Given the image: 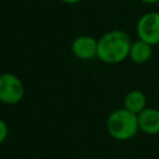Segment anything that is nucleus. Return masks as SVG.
<instances>
[{
  "instance_id": "20e7f679",
  "label": "nucleus",
  "mask_w": 159,
  "mask_h": 159,
  "mask_svg": "<svg viewBox=\"0 0 159 159\" xmlns=\"http://www.w3.org/2000/svg\"><path fill=\"white\" fill-rule=\"evenodd\" d=\"M138 39L155 46L159 45V11L143 14L137 22Z\"/></svg>"
},
{
  "instance_id": "39448f33",
  "label": "nucleus",
  "mask_w": 159,
  "mask_h": 159,
  "mask_svg": "<svg viewBox=\"0 0 159 159\" xmlns=\"http://www.w3.org/2000/svg\"><path fill=\"white\" fill-rule=\"evenodd\" d=\"M97 45L98 40H96L91 35H80L71 43L72 55L82 61H89L97 57Z\"/></svg>"
},
{
  "instance_id": "f257e3e1",
  "label": "nucleus",
  "mask_w": 159,
  "mask_h": 159,
  "mask_svg": "<svg viewBox=\"0 0 159 159\" xmlns=\"http://www.w3.org/2000/svg\"><path fill=\"white\" fill-rule=\"evenodd\" d=\"M130 45L132 40L127 32L122 30L108 31L98 39L97 57L104 63H119L129 56Z\"/></svg>"
},
{
  "instance_id": "f03ea898",
  "label": "nucleus",
  "mask_w": 159,
  "mask_h": 159,
  "mask_svg": "<svg viewBox=\"0 0 159 159\" xmlns=\"http://www.w3.org/2000/svg\"><path fill=\"white\" fill-rule=\"evenodd\" d=\"M106 128L113 139L120 142L129 140L135 137L139 130L138 117L125 108L116 109L108 116Z\"/></svg>"
},
{
  "instance_id": "9d476101",
  "label": "nucleus",
  "mask_w": 159,
  "mask_h": 159,
  "mask_svg": "<svg viewBox=\"0 0 159 159\" xmlns=\"http://www.w3.org/2000/svg\"><path fill=\"white\" fill-rule=\"evenodd\" d=\"M144 4H149V5H154V4H159V0H140Z\"/></svg>"
},
{
  "instance_id": "0eeeda50",
  "label": "nucleus",
  "mask_w": 159,
  "mask_h": 159,
  "mask_svg": "<svg viewBox=\"0 0 159 159\" xmlns=\"http://www.w3.org/2000/svg\"><path fill=\"white\" fill-rule=\"evenodd\" d=\"M153 56V45L138 39L135 41H132L130 50H129V58L137 63V65H143L148 62Z\"/></svg>"
},
{
  "instance_id": "423d86ee",
  "label": "nucleus",
  "mask_w": 159,
  "mask_h": 159,
  "mask_svg": "<svg viewBox=\"0 0 159 159\" xmlns=\"http://www.w3.org/2000/svg\"><path fill=\"white\" fill-rule=\"evenodd\" d=\"M139 130L148 135L159 134V109L145 107L140 113L137 114Z\"/></svg>"
},
{
  "instance_id": "7ed1b4c3",
  "label": "nucleus",
  "mask_w": 159,
  "mask_h": 159,
  "mask_svg": "<svg viewBox=\"0 0 159 159\" xmlns=\"http://www.w3.org/2000/svg\"><path fill=\"white\" fill-rule=\"evenodd\" d=\"M25 96V84L21 78L11 72L0 73V102L6 106H14L22 101Z\"/></svg>"
},
{
  "instance_id": "9b49d317",
  "label": "nucleus",
  "mask_w": 159,
  "mask_h": 159,
  "mask_svg": "<svg viewBox=\"0 0 159 159\" xmlns=\"http://www.w3.org/2000/svg\"><path fill=\"white\" fill-rule=\"evenodd\" d=\"M61 2H65V4H68V5H72V4H77L80 2L81 0H60Z\"/></svg>"
},
{
  "instance_id": "6e6552de",
  "label": "nucleus",
  "mask_w": 159,
  "mask_h": 159,
  "mask_svg": "<svg viewBox=\"0 0 159 159\" xmlns=\"http://www.w3.org/2000/svg\"><path fill=\"white\" fill-rule=\"evenodd\" d=\"M145 107H147V97L144 92H142L140 89H132L125 94L123 101V108H125L127 111L138 114Z\"/></svg>"
},
{
  "instance_id": "1a4fd4ad",
  "label": "nucleus",
  "mask_w": 159,
  "mask_h": 159,
  "mask_svg": "<svg viewBox=\"0 0 159 159\" xmlns=\"http://www.w3.org/2000/svg\"><path fill=\"white\" fill-rule=\"evenodd\" d=\"M9 135V127L4 119L0 118V144H2Z\"/></svg>"
}]
</instances>
